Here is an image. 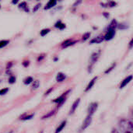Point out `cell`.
<instances>
[{"label": "cell", "mask_w": 133, "mask_h": 133, "mask_svg": "<svg viewBox=\"0 0 133 133\" xmlns=\"http://www.w3.org/2000/svg\"><path fill=\"white\" fill-rule=\"evenodd\" d=\"M96 80H97V77H94V78L90 82V83L88 84V86H87V89H86V91H88L89 90H90V89L93 87V86L94 85V83H95Z\"/></svg>", "instance_id": "4fadbf2b"}, {"label": "cell", "mask_w": 133, "mask_h": 133, "mask_svg": "<svg viewBox=\"0 0 133 133\" xmlns=\"http://www.w3.org/2000/svg\"><path fill=\"white\" fill-rule=\"evenodd\" d=\"M98 58H99V52H95L92 55V56L90 58V65L89 68H90V69L92 68V66L94 65V63L97 61Z\"/></svg>", "instance_id": "5b68a950"}, {"label": "cell", "mask_w": 133, "mask_h": 133, "mask_svg": "<svg viewBox=\"0 0 133 133\" xmlns=\"http://www.w3.org/2000/svg\"><path fill=\"white\" fill-rule=\"evenodd\" d=\"M9 43V40H2L0 41V48H2L4 47H5L6 45H8Z\"/></svg>", "instance_id": "2e32d148"}, {"label": "cell", "mask_w": 133, "mask_h": 133, "mask_svg": "<svg viewBox=\"0 0 133 133\" xmlns=\"http://www.w3.org/2000/svg\"><path fill=\"white\" fill-rule=\"evenodd\" d=\"M44 55H40V57H39V58H37V61H41V60L42 58H44Z\"/></svg>", "instance_id": "f1b7e54d"}, {"label": "cell", "mask_w": 133, "mask_h": 133, "mask_svg": "<svg viewBox=\"0 0 133 133\" xmlns=\"http://www.w3.org/2000/svg\"><path fill=\"white\" fill-rule=\"evenodd\" d=\"M104 40V36H102V35H100V36H98V37H97L94 38L90 42H91V43H96V44H97V43H101V42H102Z\"/></svg>", "instance_id": "8fae6325"}, {"label": "cell", "mask_w": 133, "mask_h": 133, "mask_svg": "<svg viewBox=\"0 0 133 133\" xmlns=\"http://www.w3.org/2000/svg\"><path fill=\"white\" fill-rule=\"evenodd\" d=\"M34 114H32V115H27L26 116V114H25V115H23V116H21L20 118H19V119L20 120H24V121H26V120H29V119H31L33 117H34Z\"/></svg>", "instance_id": "9a60e30c"}, {"label": "cell", "mask_w": 133, "mask_h": 133, "mask_svg": "<svg viewBox=\"0 0 133 133\" xmlns=\"http://www.w3.org/2000/svg\"><path fill=\"white\" fill-rule=\"evenodd\" d=\"M90 33H87L86 34H84V35L83 36V41L87 40V39L90 37Z\"/></svg>", "instance_id": "d4e9b609"}, {"label": "cell", "mask_w": 133, "mask_h": 133, "mask_svg": "<svg viewBox=\"0 0 133 133\" xmlns=\"http://www.w3.org/2000/svg\"><path fill=\"white\" fill-rule=\"evenodd\" d=\"M54 114H55V111H51V112L48 113L47 115H45L44 116H43V117L41 118V119H46V118H48L51 117Z\"/></svg>", "instance_id": "ffe728a7"}, {"label": "cell", "mask_w": 133, "mask_h": 133, "mask_svg": "<svg viewBox=\"0 0 133 133\" xmlns=\"http://www.w3.org/2000/svg\"><path fill=\"white\" fill-rule=\"evenodd\" d=\"M97 107H98V104H97V103H96V102L90 104V105L89 108H88V114H87V115L92 117V115L96 112V111H97Z\"/></svg>", "instance_id": "7a4b0ae2"}, {"label": "cell", "mask_w": 133, "mask_h": 133, "mask_svg": "<svg viewBox=\"0 0 133 133\" xmlns=\"http://www.w3.org/2000/svg\"><path fill=\"white\" fill-rule=\"evenodd\" d=\"M65 125H66V121H64V122H62L60 125H59V126L57 128V129L55 130V133H59L61 132L62 131V129L65 128Z\"/></svg>", "instance_id": "7c38bea8"}, {"label": "cell", "mask_w": 133, "mask_h": 133, "mask_svg": "<svg viewBox=\"0 0 133 133\" xmlns=\"http://www.w3.org/2000/svg\"><path fill=\"white\" fill-rule=\"evenodd\" d=\"M8 91H9L8 88H3V89L0 90V95H5V94H7Z\"/></svg>", "instance_id": "cb8c5ba5"}, {"label": "cell", "mask_w": 133, "mask_h": 133, "mask_svg": "<svg viewBox=\"0 0 133 133\" xmlns=\"http://www.w3.org/2000/svg\"><path fill=\"white\" fill-rule=\"evenodd\" d=\"M18 7H19V9H24L26 12H28V11H29L28 9H27V6H26V2H22L21 3H19V5H18Z\"/></svg>", "instance_id": "5bb4252c"}, {"label": "cell", "mask_w": 133, "mask_h": 133, "mask_svg": "<svg viewBox=\"0 0 133 133\" xmlns=\"http://www.w3.org/2000/svg\"><path fill=\"white\" fill-rule=\"evenodd\" d=\"M74 43H75V42H72V41H71L70 40H67V41H65L62 44V48H67V47H69V46H70V45H72Z\"/></svg>", "instance_id": "ac0fdd59"}, {"label": "cell", "mask_w": 133, "mask_h": 133, "mask_svg": "<svg viewBox=\"0 0 133 133\" xmlns=\"http://www.w3.org/2000/svg\"><path fill=\"white\" fill-rule=\"evenodd\" d=\"M2 71H3V69H2V67L0 66V75H1L2 73Z\"/></svg>", "instance_id": "1f68e13d"}, {"label": "cell", "mask_w": 133, "mask_h": 133, "mask_svg": "<svg viewBox=\"0 0 133 133\" xmlns=\"http://www.w3.org/2000/svg\"><path fill=\"white\" fill-rule=\"evenodd\" d=\"M55 27H58V28L60 29V30H62V29H64V28L65 27V25L64 23H62L61 21H58V22H57V23H55Z\"/></svg>", "instance_id": "e0dca14e"}, {"label": "cell", "mask_w": 133, "mask_h": 133, "mask_svg": "<svg viewBox=\"0 0 133 133\" xmlns=\"http://www.w3.org/2000/svg\"><path fill=\"white\" fill-rule=\"evenodd\" d=\"M91 122H92V117L87 115V118H85V120H84L82 126H81V129H80L81 131H84L87 128H88L90 126V125L91 124Z\"/></svg>", "instance_id": "3957f363"}, {"label": "cell", "mask_w": 133, "mask_h": 133, "mask_svg": "<svg viewBox=\"0 0 133 133\" xmlns=\"http://www.w3.org/2000/svg\"><path fill=\"white\" fill-rule=\"evenodd\" d=\"M68 94V92H66V93H64L62 96H60L59 97H58L57 99H55V100H54L53 101V102H55V103H58V105L60 106L61 104H62V103L65 101V95Z\"/></svg>", "instance_id": "52a82bcc"}, {"label": "cell", "mask_w": 133, "mask_h": 133, "mask_svg": "<svg viewBox=\"0 0 133 133\" xmlns=\"http://www.w3.org/2000/svg\"><path fill=\"white\" fill-rule=\"evenodd\" d=\"M115 34V29H114V28H110V27H109L108 32L106 33V34H105V36H104V40H106V41L111 40V39L114 37Z\"/></svg>", "instance_id": "277c9868"}, {"label": "cell", "mask_w": 133, "mask_h": 133, "mask_svg": "<svg viewBox=\"0 0 133 133\" xmlns=\"http://www.w3.org/2000/svg\"><path fill=\"white\" fill-rule=\"evenodd\" d=\"M132 45H133V39L132 40V41L130 42V47H132Z\"/></svg>", "instance_id": "d6a6232c"}, {"label": "cell", "mask_w": 133, "mask_h": 133, "mask_svg": "<svg viewBox=\"0 0 133 133\" xmlns=\"http://www.w3.org/2000/svg\"><path fill=\"white\" fill-rule=\"evenodd\" d=\"M49 32H50V29H44V30H42L41 31L40 34H41V36L44 37V36H45L46 34H48Z\"/></svg>", "instance_id": "44dd1931"}, {"label": "cell", "mask_w": 133, "mask_h": 133, "mask_svg": "<svg viewBox=\"0 0 133 133\" xmlns=\"http://www.w3.org/2000/svg\"><path fill=\"white\" fill-rule=\"evenodd\" d=\"M41 3H38L37 5H36L35 6H34V9H33V11H34V12H35L36 11H37L38 10V9L41 7Z\"/></svg>", "instance_id": "484cf974"}, {"label": "cell", "mask_w": 133, "mask_h": 133, "mask_svg": "<svg viewBox=\"0 0 133 133\" xmlns=\"http://www.w3.org/2000/svg\"><path fill=\"white\" fill-rule=\"evenodd\" d=\"M122 133H133V122L123 119L119 123Z\"/></svg>", "instance_id": "6da1fadb"}, {"label": "cell", "mask_w": 133, "mask_h": 133, "mask_svg": "<svg viewBox=\"0 0 133 133\" xmlns=\"http://www.w3.org/2000/svg\"><path fill=\"white\" fill-rule=\"evenodd\" d=\"M111 133H120L117 129H113L112 130V132H111Z\"/></svg>", "instance_id": "f546056e"}, {"label": "cell", "mask_w": 133, "mask_h": 133, "mask_svg": "<svg viewBox=\"0 0 133 133\" xmlns=\"http://www.w3.org/2000/svg\"><path fill=\"white\" fill-rule=\"evenodd\" d=\"M0 8H1V5H0Z\"/></svg>", "instance_id": "e575fe53"}, {"label": "cell", "mask_w": 133, "mask_h": 133, "mask_svg": "<svg viewBox=\"0 0 133 133\" xmlns=\"http://www.w3.org/2000/svg\"><path fill=\"white\" fill-rule=\"evenodd\" d=\"M51 90H52V88H51L50 90H48V91L46 92V94H45V95H48V94H49V93H50V92H51Z\"/></svg>", "instance_id": "4dcf8cb0"}, {"label": "cell", "mask_w": 133, "mask_h": 133, "mask_svg": "<svg viewBox=\"0 0 133 133\" xmlns=\"http://www.w3.org/2000/svg\"><path fill=\"white\" fill-rule=\"evenodd\" d=\"M133 76H127L122 82V83H121V85H120V88L121 89H122V88H124L125 86H127L131 81H132V79Z\"/></svg>", "instance_id": "8992f818"}, {"label": "cell", "mask_w": 133, "mask_h": 133, "mask_svg": "<svg viewBox=\"0 0 133 133\" xmlns=\"http://www.w3.org/2000/svg\"><path fill=\"white\" fill-rule=\"evenodd\" d=\"M65 78H66V76H65V75L64 73H62V72H58V73L57 74V76H56V81L58 82V83H60V82L64 81V80L65 79Z\"/></svg>", "instance_id": "30bf717a"}, {"label": "cell", "mask_w": 133, "mask_h": 133, "mask_svg": "<svg viewBox=\"0 0 133 133\" xmlns=\"http://www.w3.org/2000/svg\"><path fill=\"white\" fill-rule=\"evenodd\" d=\"M40 133H43V132H40Z\"/></svg>", "instance_id": "d590c367"}, {"label": "cell", "mask_w": 133, "mask_h": 133, "mask_svg": "<svg viewBox=\"0 0 133 133\" xmlns=\"http://www.w3.org/2000/svg\"><path fill=\"white\" fill-rule=\"evenodd\" d=\"M16 82V77L14 76H10V77L9 78V83L10 84H12Z\"/></svg>", "instance_id": "603a6c76"}, {"label": "cell", "mask_w": 133, "mask_h": 133, "mask_svg": "<svg viewBox=\"0 0 133 133\" xmlns=\"http://www.w3.org/2000/svg\"><path fill=\"white\" fill-rule=\"evenodd\" d=\"M29 64H30V62H29V61H24L23 62V65L24 66V67H27L28 65H29Z\"/></svg>", "instance_id": "4316f807"}, {"label": "cell", "mask_w": 133, "mask_h": 133, "mask_svg": "<svg viewBox=\"0 0 133 133\" xmlns=\"http://www.w3.org/2000/svg\"><path fill=\"white\" fill-rule=\"evenodd\" d=\"M56 3H57V2L55 1V0H51V1H49L47 4H46V5L44 6V9L45 10H47V9H51V8H52V7H54L55 5H56Z\"/></svg>", "instance_id": "ba28073f"}, {"label": "cell", "mask_w": 133, "mask_h": 133, "mask_svg": "<svg viewBox=\"0 0 133 133\" xmlns=\"http://www.w3.org/2000/svg\"><path fill=\"white\" fill-rule=\"evenodd\" d=\"M17 2H18L17 1H13V2H12V3H14V4H16V3H17Z\"/></svg>", "instance_id": "836d02e7"}, {"label": "cell", "mask_w": 133, "mask_h": 133, "mask_svg": "<svg viewBox=\"0 0 133 133\" xmlns=\"http://www.w3.org/2000/svg\"><path fill=\"white\" fill-rule=\"evenodd\" d=\"M40 86V82L38 80H36V81H34V83H33V89H37Z\"/></svg>", "instance_id": "7402d4cb"}, {"label": "cell", "mask_w": 133, "mask_h": 133, "mask_svg": "<svg viewBox=\"0 0 133 133\" xmlns=\"http://www.w3.org/2000/svg\"><path fill=\"white\" fill-rule=\"evenodd\" d=\"M32 82H33V77H31V76H27V77L23 80V83H24L25 85H29V84H30Z\"/></svg>", "instance_id": "d6986e66"}, {"label": "cell", "mask_w": 133, "mask_h": 133, "mask_svg": "<svg viewBox=\"0 0 133 133\" xmlns=\"http://www.w3.org/2000/svg\"><path fill=\"white\" fill-rule=\"evenodd\" d=\"M79 102H80V99H77V100L73 103V104H72V106L71 107V109H70V114H72V113L75 112V111L76 110L77 107L79 106Z\"/></svg>", "instance_id": "9c48e42d"}, {"label": "cell", "mask_w": 133, "mask_h": 133, "mask_svg": "<svg viewBox=\"0 0 133 133\" xmlns=\"http://www.w3.org/2000/svg\"><path fill=\"white\" fill-rule=\"evenodd\" d=\"M12 66V62H9V63H8V65H7V66H6V69H9Z\"/></svg>", "instance_id": "83f0119b"}]
</instances>
